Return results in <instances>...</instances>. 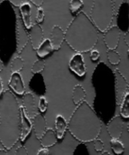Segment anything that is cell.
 Masks as SVG:
<instances>
[{
	"label": "cell",
	"instance_id": "836d02e7",
	"mask_svg": "<svg viewBox=\"0 0 129 155\" xmlns=\"http://www.w3.org/2000/svg\"><path fill=\"white\" fill-rule=\"evenodd\" d=\"M11 4H12L13 5L17 6V7H19L21 4L23 3V0H8Z\"/></svg>",
	"mask_w": 129,
	"mask_h": 155
},
{
	"label": "cell",
	"instance_id": "cb8c5ba5",
	"mask_svg": "<svg viewBox=\"0 0 129 155\" xmlns=\"http://www.w3.org/2000/svg\"><path fill=\"white\" fill-rule=\"evenodd\" d=\"M107 59L109 62L113 65H117L121 61V56L116 49H108L107 51Z\"/></svg>",
	"mask_w": 129,
	"mask_h": 155
},
{
	"label": "cell",
	"instance_id": "52a82bcc",
	"mask_svg": "<svg viewBox=\"0 0 129 155\" xmlns=\"http://www.w3.org/2000/svg\"><path fill=\"white\" fill-rule=\"evenodd\" d=\"M115 90L116 104H120L125 92L128 91V82L119 70H115Z\"/></svg>",
	"mask_w": 129,
	"mask_h": 155
},
{
	"label": "cell",
	"instance_id": "7a4b0ae2",
	"mask_svg": "<svg viewBox=\"0 0 129 155\" xmlns=\"http://www.w3.org/2000/svg\"><path fill=\"white\" fill-rule=\"evenodd\" d=\"M101 128V119L85 100L76 105L67 123L69 133L82 143L93 142L98 139Z\"/></svg>",
	"mask_w": 129,
	"mask_h": 155
},
{
	"label": "cell",
	"instance_id": "44dd1931",
	"mask_svg": "<svg viewBox=\"0 0 129 155\" xmlns=\"http://www.w3.org/2000/svg\"><path fill=\"white\" fill-rule=\"evenodd\" d=\"M86 92L84 88L79 84L76 85L73 89L72 98L73 101L76 105H78L80 103L85 100Z\"/></svg>",
	"mask_w": 129,
	"mask_h": 155
},
{
	"label": "cell",
	"instance_id": "e575fe53",
	"mask_svg": "<svg viewBox=\"0 0 129 155\" xmlns=\"http://www.w3.org/2000/svg\"><path fill=\"white\" fill-rule=\"evenodd\" d=\"M30 2L33 3V5H35L37 7H40L42 6V3H43V0H29Z\"/></svg>",
	"mask_w": 129,
	"mask_h": 155
},
{
	"label": "cell",
	"instance_id": "7bdbcfd3",
	"mask_svg": "<svg viewBox=\"0 0 129 155\" xmlns=\"http://www.w3.org/2000/svg\"><path fill=\"white\" fill-rule=\"evenodd\" d=\"M128 92H129V81H128Z\"/></svg>",
	"mask_w": 129,
	"mask_h": 155
},
{
	"label": "cell",
	"instance_id": "d6986e66",
	"mask_svg": "<svg viewBox=\"0 0 129 155\" xmlns=\"http://www.w3.org/2000/svg\"><path fill=\"white\" fill-rule=\"evenodd\" d=\"M54 127L55 133L57 135V139H63L64 135L67 130V122L64 117L61 114H57L54 120Z\"/></svg>",
	"mask_w": 129,
	"mask_h": 155
},
{
	"label": "cell",
	"instance_id": "e0dca14e",
	"mask_svg": "<svg viewBox=\"0 0 129 155\" xmlns=\"http://www.w3.org/2000/svg\"><path fill=\"white\" fill-rule=\"evenodd\" d=\"M20 12L21 15V21L26 29L29 30L33 25L31 20L32 7L31 5L28 2H24L19 6Z\"/></svg>",
	"mask_w": 129,
	"mask_h": 155
},
{
	"label": "cell",
	"instance_id": "74e56055",
	"mask_svg": "<svg viewBox=\"0 0 129 155\" xmlns=\"http://www.w3.org/2000/svg\"><path fill=\"white\" fill-rule=\"evenodd\" d=\"M0 155H8L7 151H6L5 148H4V149H0Z\"/></svg>",
	"mask_w": 129,
	"mask_h": 155
},
{
	"label": "cell",
	"instance_id": "8d00e7d4",
	"mask_svg": "<svg viewBox=\"0 0 129 155\" xmlns=\"http://www.w3.org/2000/svg\"><path fill=\"white\" fill-rule=\"evenodd\" d=\"M4 92V89H3V83L1 77H0V96L2 95V94Z\"/></svg>",
	"mask_w": 129,
	"mask_h": 155
},
{
	"label": "cell",
	"instance_id": "ee69618b",
	"mask_svg": "<svg viewBox=\"0 0 129 155\" xmlns=\"http://www.w3.org/2000/svg\"><path fill=\"white\" fill-rule=\"evenodd\" d=\"M128 133H129V124H128Z\"/></svg>",
	"mask_w": 129,
	"mask_h": 155
},
{
	"label": "cell",
	"instance_id": "d4e9b609",
	"mask_svg": "<svg viewBox=\"0 0 129 155\" xmlns=\"http://www.w3.org/2000/svg\"><path fill=\"white\" fill-rule=\"evenodd\" d=\"M24 61L21 57H15L11 63V72H20L24 68Z\"/></svg>",
	"mask_w": 129,
	"mask_h": 155
},
{
	"label": "cell",
	"instance_id": "bcb514c9",
	"mask_svg": "<svg viewBox=\"0 0 129 155\" xmlns=\"http://www.w3.org/2000/svg\"><path fill=\"white\" fill-rule=\"evenodd\" d=\"M1 2H2V0H0V4H1Z\"/></svg>",
	"mask_w": 129,
	"mask_h": 155
},
{
	"label": "cell",
	"instance_id": "5bb4252c",
	"mask_svg": "<svg viewBox=\"0 0 129 155\" xmlns=\"http://www.w3.org/2000/svg\"><path fill=\"white\" fill-rule=\"evenodd\" d=\"M50 41L54 50L60 49L65 41V31L58 25H54L51 29L50 34Z\"/></svg>",
	"mask_w": 129,
	"mask_h": 155
},
{
	"label": "cell",
	"instance_id": "7402d4cb",
	"mask_svg": "<svg viewBox=\"0 0 129 155\" xmlns=\"http://www.w3.org/2000/svg\"><path fill=\"white\" fill-rule=\"evenodd\" d=\"M119 105H120L119 107L120 116L122 118L128 119L129 118V92L128 91L124 95Z\"/></svg>",
	"mask_w": 129,
	"mask_h": 155
},
{
	"label": "cell",
	"instance_id": "3957f363",
	"mask_svg": "<svg viewBox=\"0 0 129 155\" xmlns=\"http://www.w3.org/2000/svg\"><path fill=\"white\" fill-rule=\"evenodd\" d=\"M99 38L98 29L84 12H79L65 30V41L74 51L89 52L95 48Z\"/></svg>",
	"mask_w": 129,
	"mask_h": 155
},
{
	"label": "cell",
	"instance_id": "d6a6232c",
	"mask_svg": "<svg viewBox=\"0 0 129 155\" xmlns=\"http://www.w3.org/2000/svg\"><path fill=\"white\" fill-rule=\"evenodd\" d=\"M36 155H50L49 150L48 148H43L42 147L41 149H39V151L36 153Z\"/></svg>",
	"mask_w": 129,
	"mask_h": 155
},
{
	"label": "cell",
	"instance_id": "2e32d148",
	"mask_svg": "<svg viewBox=\"0 0 129 155\" xmlns=\"http://www.w3.org/2000/svg\"><path fill=\"white\" fill-rule=\"evenodd\" d=\"M30 86L31 90H33L35 93L39 95L40 97L44 96L46 92L45 81L40 73L34 74V76L30 82Z\"/></svg>",
	"mask_w": 129,
	"mask_h": 155
},
{
	"label": "cell",
	"instance_id": "277c9868",
	"mask_svg": "<svg viewBox=\"0 0 129 155\" xmlns=\"http://www.w3.org/2000/svg\"><path fill=\"white\" fill-rule=\"evenodd\" d=\"M90 18L102 33L111 26L114 17V0H92Z\"/></svg>",
	"mask_w": 129,
	"mask_h": 155
},
{
	"label": "cell",
	"instance_id": "b9f144b4",
	"mask_svg": "<svg viewBox=\"0 0 129 155\" xmlns=\"http://www.w3.org/2000/svg\"><path fill=\"white\" fill-rule=\"evenodd\" d=\"M125 2L127 3V4H128V5L129 6V0H125Z\"/></svg>",
	"mask_w": 129,
	"mask_h": 155
},
{
	"label": "cell",
	"instance_id": "f1b7e54d",
	"mask_svg": "<svg viewBox=\"0 0 129 155\" xmlns=\"http://www.w3.org/2000/svg\"><path fill=\"white\" fill-rule=\"evenodd\" d=\"M44 18H45V12H44V9L41 6L40 7H38L37 10H36V22L38 24L42 23L44 21Z\"/></svg>",
	"mask_w": 129,
	"mask_h": 155
},
{
	"label": "cell",
	"instance_id": "ac0fdd59",
	"mask_svg": "<svg viewBox=\"0 0 129 155\" xmlns=\"http://www.w3.org/2000/svg\"><path fill=\"white\" fill-rule=\"evenodd\" d=\"M40 144L43 148H51L57 142V137L55 131L52 129H47L42 137L39 139Z\"/></svg>",
	"mask_w": 129,
	"mask_h": 155
},
{
	"label": "cell",
	"instance_id": "8fae6325",
	"mask_svg": "<svg viewBox=\"0 0 129 155\" xmlns=\"http://www.w3.org/2000/svg\"><path fill=\"white\" fill-rule=\"evenodd\" d=\"M10 89L18 95H23L25 93V85L22 76L19 72H12L8 81Z\"/></svg>",
	"mask_w": 129,
	"mask_h": 155
},
{
	"label": "cell",
	"instance_id": "60d3db41",
	"mask_svg": "<svg viewBox=\"0 0 129 155\" xmlns=\"http://www.w3.org/2000/svg\"><path fill=\"white\" fill-rule=\"evenodd\" d=\"M101 155H111V154H110L109 152H107V151H104V152H103Z\"/></svg>",
	"mask_w": 129,
	"mask_h": 155
},
{
	"label": "cell",
	"instance_id": "ffe728a7",
	"mask_svg": "<svg viewBox=\"0 0 129 155\" xmlns=\"http://www.w3.org/2000/svg\"><path fill=\"white\" fill-rule=\"evenodd\" d=\"M54 48H53L51 42L50 41V39H45L42 40L40 45L36 49V54L41 58L46 57L49 54H51L53 51Z\"/></svg>",
	"mask_w": 129,
	"mask_h": 155
},
{
	"label": "cell",
	"instance_id": "6da1fadb",
	"mask_svg": "<svg viewBox=\"0 0 129 155\" xmlns=\"http://www.w3.org/2000/svg\"><path fill=\"white\" fill-rule=\"evenodd\" d=\"M21 106L11 90L0 96V143L10 150L20 139Z\"/></svg>",
	"mask_w": 129,
	"mask_h": 155
},
{
	"label": "cell",
	"instance_id": "484cf974",
	"mask_svg": "<svg viewBox=\"0 0 129 155\" xmlns=\"http://www.w3.org/2000/svg\"><path fill=\"white\" fill-rule=\"evenodd\" d=\"M83 5H84V2H83L82 0H70V2H69V10H70L71 13L73 15H74V14L77 15L79 12H81Z\"/></svg>",
	"mask_w": 129,
	"mask_h": 155
},
{
	"label": "cell",
	"instance_id": "ba28073f",
	"mask_svg": "<svg viewBox=\"0 0 129 155\" xmlns=\"http://www.w3.org/2000/svg\"><path fill=\"white\" fill-rule=\"evenodd\" d=\"M107 130L112 139H119L122 134L123 122L120 115L113 117L107 125Z\"/></svg>",
	"mask_w": 129,
	"mask_h": 155
},
{
	"label": "cell",
	"instance_id": "4fadbf2b",
	"mask_svg": "<svg viewBox=\"0 0 129 155\" xmlns=\"http://www.w3.org/2000/svg\"><path fill=\"white\" fill-rule=\"evenodd\" d=\"M24 110L30 119H33L38 114L36 107L35 98L31 92H25L23 95V105Z\"/></svg>",
	"mask_w": 129,
	"mask_h": 155
},
{
	"label": "cell",
	"instance_id": "7c38bea8",
	"mask_svg": "<svg viewBox=\"0 0 129 155\" xmlns=\"http://www.w3.org/2000/svg\"><path fill=\"white\" fill-rule=\"evenodd\" d=\"M17 50L18 52H21L23 51L25 46L27 45V42L29 41L28 33L25 30V27L23 24L22 21H20V20H17Z\"/></svg>",
	"mask_w": 129,
	"mask_h": 155
},
{
	"label": "cell",
	"instance_id": "f546056e",
	"mask_svg": "<svg viewBox=\"0 0 129 155\" xmlns=\"http://www.w3.org/2000/svg\"><path fill=\"white\" fill-rule=\"evenodd\" d=\"M94 142V148L95 150L98 152H102L104 149V143L103 142V141H101V139H96L95 140L93 141Z\"/></svg>",
	"mask_w": 129,
	"mask_h": 155
},
{
	"label": "cell",
	"instance_id": "f6af8a7d",
	"mask_svg": "<svg viewBox=\"0 0 129 155\" xmlns=\"http://www.w3.org/2000/svg\"><path fill=\"white\" fill-rule=\"evenodd\" d=\"M128 56H129V48H128Z\"/></svg>",
	"mask_w": 129,
	"mask_h": 155
},
{
	"label": "cell",
	"instance_id": "9a60e30c",
	"mask_svg": "<svg viewBox=\"0 0 129 155\" xmlns=\"http://www.w3.org/2000/svg\"><path fill=\"white\" fill-rule=\"evenodd\" d=\"M32 124H33V129L34 130L35 135L36 138L39 139L47 130V122L45 117L42 114L38 113L32 119Z\"/></svg>",
	"mask_w": 129,
	"mask_h": 155
},
{
	"label": "cell",
	"instance_id": "5b68a950",
	"mask_svg": "<svg viewBox=\"0 0 129 155\" xmlns=\"http://www.w3.org/2000/svg\"><path fill=\"white\" fill-rule=\"evenodd\" d=\"M104 42L108 49H116L119 43L121 31L118 26H110L104 32Z\"/></svg>",
	"mask_w": 129,
	"mask_h": 155
},
{
	"label": "cell",
	"instance_id": "4316f807",
	"mask_svg": "<svg viewBox=\"0 0 129 155\" xmlns=\"http://www.w3.org/2000/svg\"><path fill=\"white\" fill-rule=\"evenodd\" d=\"M45 61L43 59H39L33 63L32 66L31 71L33 74H39L42 72L45 68Z\"/></svg>",
	"mask_w": 129,
	"mask_h": 155
},
{
	"label": "cell",
	"instance_id": "9c48e42d",
	"mask_svg": "<svg viewBox=\"0 0 129 155\" xmlns=\"http://www.w3.org/2000/svg\"><path fill=\"white\" fill-rule=\"evenodd\" d=\"M32 130H33V124H32L31 119L27 114L24 107L21 106V124H20L21 134H20V140L21 142H24L28 137L29 135L30 134Z\"/></svg>",
	"mask_w": 129,
	"mask_h": 155
},
{
	"label": "cell",
	"instance_id": "d590c367",
	"mask_svg": "<svg viewBox=\"0 0 129 155\" xmlns=\"http://www.w3.org/2000/svg\"><path fill=\"white\" fill-rule=\"evenodd\" d=\"M124 41H125V44L129 47V30L124 35Z\"/></svg>",
	"mask_w": 129,
	"mask_h": 155
},
{
	"label": "cell",
	"instance_id": "603a6c76",
	"mask_svg": "<svg viewBox=\"0 0 129 155\" xmlns=\"http://www.w3.org/2000/svg\"><path fill=\"white\" fill-rule=\"evenodd\" d=\"M110 147L116 155H121L125 151V145L119 139H112L110 140Z\"/></svg>",
	"mask_w": 129,
	"mask_h": 155
},
{
	"label": "cell",
	"instance_id": "8992f818",
	"mask_svg": "<svg viewBox=\"0 0 129 155\" xmlns=\"http://www.w3.org/2000/svg\"><path fill=\"white\" fill-rule=\"evenodd\" d=\"M68 66L73 73L79 77H84L87 72V68L82 53L77 52L73 54L69 60Z\"/></svg>",
	"mask_w": 129,
	"mask_h": 155
},
{
	"label": "cell",
	"instance_id": "1f68e13d",
	"mask_svg": "<svg viewBox=\"0 0 129 155\" xmlns=\"http://www.w3.org/2000/svg\"><path fill=\"white\" fill-rule=\"evenodd\" d=\"M15 155H28L27 148L24 146H20L15 151Z\"/></svg>",
	"mask_w": 129,
	"mask_h": 155
},
{
	"label": "cell",
	"instance_id": "f35d334b",
	"mask_svg": "<svg viewBox=\"0 0 129 155\" xmlns=\"http://www.w3.org/2000/svg\"><path fill=\"white\" fill-rule=\"evenodd\" d=\"M3 69H4V64H3V62L0 60V72L2 71Z\"/></svg>",
	"mask_w": 129,
	"mask_h": 155
},
{
	"label": "cell",
	"instance_id": "4dcf8cb0",
	"mask_svg": "<svg viewBox=\"0 0 129 155\" xmlns=\"http://www.w3.org/2000/svg\"><path fill=\"white\" fill-rule=\"evenodd\" d=\"M90 58L93 61H96L100 58V52L97 49H92L90 51Z\"/></svg>",
	"mask_w": 129,
	"mask_h": 155
},
{
	"label": "cell",
	"instance_id": "30bf717a",
	"mask_svg": "<svg viewBox=\"0 0 129 155\" xmlns=\"http://www.w3.org/2000/svg\"><path fill=\"white\" fill-rule=\"evenodd\" d=\"M29 30H30L28 33L29 41L31 42V45L33 49L36 50L43 40V30L40 24L35 23L33 24Z\"/></svg>",
	"mask_w": 129,
	"mask_h": 155
},
{
	"label": "cell",
	"instance_id": "ab89813d",
	"mask_svg": "<svg viewBox=\"0 0 129 155\" xmlns=\"http://www.w3.org/2000/svg\"><path fill=\"white\" fill-rule=\"evenodd\" d=\"M118 1L119 2V4H120V5H122V3H123L124 2H125V0H114V6H115V5H116V3Z\"/></svg>",
	"mask_w": 129,
	"mask_h": 155
},
{
	"label": "cell",
	"instance_id": "83f0119b",
	"mask_svg": "<svg viewBox=\"0 0 129 155\" xmlns=\"http://www.w3.org/2000/svg\"><path fill=\"white\" fill-rule=\"evenodd\" d=\"M48 106V102L45 96H41L39 98V104H38V109L41 113H45L47 110Z\"/></svg>",
	"mask_w": 129,
	"mask_h": 155
}]
</instances>
